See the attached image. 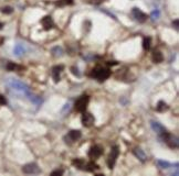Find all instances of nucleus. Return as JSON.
I'll return each instance as SVG.
<instances>
[{
	"mask_svg": "<svg viewBox=\"0 0 179 176\" xmlns=\"http://www.w3.org/2000/svg\"><path fill=\"white\" fill-rule=\"evenodd\" d=\"M111 76V70L109 68L102 67V66H97L92 70V77H94L95 79L99 80V82H104L105 79Z\"/></svg>",
	"mask_w": 179,
	"mask_h": 176,
	"instance_id": "nucleus-1",
	"label": "nucleus"
},
{
	"mask_svg": "<svg viewBox=\"0 0 179 176\" xmlns=\"http://www.w3.org/2000/svg\"><path fill=\"white\" fill-rule=\"evenodd\" d=\"M8 85L11 87L12 89L17 90V92L21 93V94L27 95V96H30V92H29V88H28L27 85H24L23 83L19 82L17 79H13V78H10L8 80Z\"/></svg>",
	"mask_w": 179,
	"mask_h": 176,
	"instance_id": "nucleus-2",
	"label": "nucleus"
},
{
	"mask_svg": "<svg viewBox=\"0 0 179 176\" xmlns=\"http://www.w3.org/2000/svg\"><path fill=\"white\" fill-rule=\"evenodd\" d=\"M90 98L89 96H82L76 100L75 102V110L79 111V112H84L87 108V105H89Z\"/></svg>",
	"mask_w": 179,
	"mask_h": 176,
	"instance_id": "nucleus-3",
	"label": "nucleus"
},
{
	"mask_svg": "<svg viewBox=\"0 0 179 176\" xmlns=\"http://www.w3.org/2000/svg\"><path fill=\"white\" fill-rule=\"evenodd\" d=\"M119 147H112L111 153H109V157H107V166H109V169H113V167H114V165H115V162H116V159L119 157Z\"/></svg>",
	"mask_w": 179,
	"mask_h": 176,
	"instance_id": "nucleus-4",
	"label": "nucleus"
},
{
	"mask_svg": "<svg viewBox=\"0 0 179 176\" xmlns=\"http://www.w3.org/2000/svg\"><path fill=\"white\" fill-rule=\"evenodd\" d=\"M81 131L79 130H72L70 131V132L68 133V135H66L65 138H64V140H65L66 143H69V144H71V143L75 142V141H78L79 139L81 138Z\"/></svg>",
	"mask_w": 179,
	"mask_h": 176,
	"instance_id": "nucleus-5",
	"label": "nucleus"
},
{
	"mask_svg": "<svg viewBox=\"0 0 179 176\" xmlns=\"http://www.w3.org/2000/svg\"><path fill=\"white\" fill-rule=\"evenodd\" d=\"M22 172L26 174H39L40 167L36 164V163H30V164L24 165L22 167Z\"/></svg>",
	"mask_w": 179,
	"mask_h": 176,
	"instance_id": "nucleus-6",
	"label": "nucleus"
},
{
	"mask_svg": "<svg viewBox=\"0 0 179 176\" xmlns=\"http://www.w3.org/2000/svg\"><path fill=\"white\" fill-rule=\"evenodd\" d=\"M132 16H133L134 19L138 22H144L147 19V16L140 9H138V8H133V9H132Z\"/></svg>",
	"mask_w": 179,
	"mask_h": 176,
	"instance_id": "nucleus-7",
	"label": "nucleus"
},
{
	"mask_svg": "<svg viewBox=\"0 0 179 176\" xmlns=\"http://www.w3.org/2000/svg\"><path fill=\"white\" fill-rule=\"evenodd\" d=\"M102 153H103V150H102V147H99V145H94V147H92L91 149H90L89 157L91 160H96V159H99V157L101 156Z\"/></svg>",
	"mask_w": 179,
	"mask_h": 176,
	"instance_id": "nucleus-8",
	"label": "nucleus"
},
{
	"mask_svg": "<svg viewBox=\"0 0 179 176\" xmlns=\"http://www.w3.org/2000/svg\"><path fill=\"white\" fill-rule=\"evenodd\" d=\"M82 123L84 127H91V125H93V123H94V117H93V115L84 111L82 115Z\"/></svg>",
	"mask_w": 179,
	"mask_h": 176,
	"instance_id": "nucleus-9",
	"label": "nucleus"
},
{
	"mask_svg": "<svg viewBox=\"0 0 179 176\" xmlns=\"http://www.w3.org/2000/svg\"><path fill=\"white\" fill-rule=\"evenodd\" d=\"M150 124H152V130H154L156 133H157L158 137H159V138H162V135L165 134V133L167 132V131H166V129H165L159 122H156V121H152V122H150Z\"/></svg>",
	"mask_w": 179,
	"mask_h": 176,
	"instance_id": "nucleus-10",
	"label": "nucleus"
},
{
	"mask_svg": "<svg viewBox=\"0 0 179 176\" xmlns=\"http://www.w3.org/2000/svg\"><path fill=\"white\" fill-rule=\"evenodd\" d=\"M162 142L167 143L170 147H178V140H177V138L174 137V135H172L169 132H168V134L164 138Z\"/></svg>",
	"mask_w": 179,
	"mask_h": 176,
	"instance_id": "nucleus-11",
	"label": "nucleus"
},
{
	"mask_svg": "<svg viewBox=\"0 0 179 176\" xmlns=\"http://www.w3.org/2000/svg\"><path fill=\"white\" fill-rule=\"evenodd\" d=\"M41 23H42V25H43V29L44 30L52 29V28H53V25H54L53 20H52V18H51L50 16H46V17L42 18Z\"/></svg>",
	"mask_w": 179,
	"mask_h": 176,
	"instance_id": "nucleus-12",
	"label": "nucleus"
},
{
	"mask_svg": "<svg viewBox=\"0 0 179 176\" xmlns=\"http://www.w3.org/2000/svg\"><path fill=\"white\" fill-rule=\"evenodd\" d=\"M62 70H63V66H54V67L52 68V77H53L56 83L60 82V75Z\"/></svg>",
	"mask_w": 179,
	"mask_h": 176,
	"instance_id": "nucleus-13",
	"label": "nucleus"
},
{
	"mask_svg": "<svg viewBox=\"0 0 179 176\" xmlns=\"http://www.w3.org/2000/svg\"><path fill=\"white\" fill-rule=\"evenodd\" d=\"M134 154H135V156L138 157L142 162H145L146 160H147V156H146V154L144 153V151L142 149H135L134 150Z\"/></svg>",
	"mask_w": 179,
	"mask_h": 176,
	"instance_id": "nucleus-14",
	"label": "nucleus"
},
{
	"mask_svg": "<svg viewBox=\"0 0 179 176\" xmlns=\"http://www.w3.org/2000/svg\"><path fill=\"white\" fill-rule=\"evenodd\" d=\"M152 58L155 63H160V62H162V60H164V56H162V54L160 53L159 51H155L152 53Z\"/></svg>",
	"mask_w": 179,
	"mask_h": 176,
	"instance_id": "nucleus-15",
	"label": "nucleus"
},
{
	"mask_svg": "<svg viewBox=\"0 0 179 176\" xmlns=\"http://www.w3.org/2000/svg\"><path fill=\"white\" fill-rule=\"evenodd\" d=\"M73 163V165H75V166L78 167V169H83V171H85V163L83 160H81V159H76V160H74V161L72 162Z\"/></svg>",
	"mask_w": 179,
	"mask_h": 176,
	"instance_id": "nucleus-16",
	"label": "nucleus"
},
{
	"mask_svg": "<svg viewBox=\"0 0 179 176\" xmlns=\"http://www.w3.org/2000/svg\"><path fill=\"white\" fill-rule=\"evenodd\" d=\"M13 53H15L16 56H21V55H23V53H24V47H23V45H21V44H17V45L15 46Z\"/></svg>",
	"mask_w": 179,
	"mask_h": 176,
	"instance_id": "nucleus-17",
	"label": "nucleus"
},
{
	"mask_svg": "<svg viewBox=\"0 0 179 176\" xmlns=\"http://www.w3.org/2000/svg\"><path fill=\"white\" fill-rule=\"evenodd\" d=\"M167 109H168L167 104L164 102H159L157 104V106H156V110L159 111V112H164V111H166Z\"/></svg>",
	"mask_w": 179,
	"mask_h": 176,
	"instance_id": "nucleus-18",
	"label": "nucleus"
},
{
	"mask_svg": "<svg viewBox=\"0 0 179 176\" xmlns=\"http://www.w3.org/2000/svg\"><path fill=\"white\" fill-rule=\"evenodd\" d=\"M157 165L158 167H160V169H168V167L170 166V164L168 163V162H165V161H162V160H158L157 161Z\"/></svg>",
	"mask_w": 179,
	"mask_h": 176,
	"instance_id": "nucleus-19",
	"label": "nucleus"
},
{
	"mask_svg": "<svg viewBox=\"0 0 179 176\" xmlns=\"http://www.w3.org/2000/svg\"><path fill=\"white\" fill-rule=\"evenodd\" d=\"M73 3V0H59L56 2V6H60V7H64V6H68V5H72Z\"/></svg>",
	"mask_w": 179,
	"mask_h": 176,
	"instance_id": "nucleus-20",
	"label": "nucleus"
},
{
	"mask_svg": "<svg viewBox=\"0 0 179 176\" xmlns=\"http://www.w3.org/2000/svg\"><path fill=\"white\" fill-rule=\"evenodd\" d=\"M143 47L144 50H146V51H148L150 48V38H145L143 41Z\"/></svg>",
	"mask_w": 179,
	"mask_h": 176,
	"instance_id": "nucleus-21",
	"label": "nucleus"
},
{
	"mask_svg": "<svg viewBox=\"0 0 179 176\" xmlns=\"http://www.w3.org/2000/svg\"><path fill=\"white\" fill-rule=\"evenodd\" d=\"M12 11H13V9H12L11 7H3L2 9H1V12H2V13H6V15L12 13Z\"/></svg>",
	"mask_w": 179,
	"mask_h": 176,
	"instance_id": "nucleus-22",
	"label": "nucleus"
},
{
	"mask_svg": "<svg viewBox=\"0 0 179 176\" xmlns=\"http://www.w3.org/2000/svg\"><path fill=\"white\" fill-rule=\"evenodd\" d=\"M7 68H8V70H15L18 68V66L16 65V64H13V63H8Z\"/></svg>",
	"mask_w": 179,
	"mask_h": 176,
	"instance_id": "nucleus-23",
	"label": "nucleus"
},
{
	"mask_svg": "<svg viewBox=\"0 0 179 176\" xmlns=\"http://www.w3.org/2000/svg\"><path fill=\"white\" fill-rule=\"evenodd\" d=\"M52 52H56V53H53L56 56H61V55H62V50H61V47H54L53 50H52Z\"/></svg>",
	"mask_w": 179,
	"mask_h": 176,
	"instance_id": "nucleus-24",
	"label": "nucleus"
},
{
	"mask_svg": "<svg viewBox=\"0 0 179 176\" xmlns=\"http://www.w3.org/2000/svg\"><path fill=\"white\" fill-rule=\"evenodd\" d=\"M159 18V11L158 10H155V11L152 12V20H157Z\"/></svg>",
	"mask_w": 179,
	"mask_h": 176,
	"instance_id": "nucleus-25",
	"label": "nucleus"
},
{
	"mask_svg": "<svg viewBox=\"0 0 179 176\" xmlns=\"http://www.w3.org/2000/svg\"><path fill=\"white\" fill-rule=\"evenodd\" d=\"M7 104V100H6V98L2 96V95H0V105H6Z\"/></svg>",
	"mask_w": 179,
	"mask_h": 176,
	"instance_id": "nucleus-26",
	"label": "nucleus"
},
{
	"mask_svg": "<svg viewBox=\"0 0 179 176\" xmlns=\"http://www.w3.org/2000/svg\"><path fill=\"white\" fill-rule=\"evenodd\" d=\"M63 174V171H54V172H52V175H62Z\"/></svg>",
	"mask_w": 179,
	"mask_h": 176,
	"instance_id": "nucleus-27",
	"label": "nucleus"
},
{
	"mask_svg": "<svg viewBox=\"0 0 179 176\" xmlns=\"http://www.w3.org/2000/svg\"><path fill=\"white\" fill-rule=\"evenodd\" d=\"M72 73H73L74 75H78V76H80V74H79V72H78V68L72 67Z\"/></svg>",
	"mask_w": 179,
	"mask_h": 176,
	"instance_id": "nucleus-28",
	"label": "nucleus"
},
{
	"mask_svg": "<svg viewBox=\"0 0 179 176\" xmlns=\"http://www.w3.org/2000/svg\"><path fill=\"white\" fill-rule=\"evenodd\" d=\"M93 1H94L95 3H99L102 1V0H93Z\"/></svg>",
	"mask_w": 179,
	"mask_h": 176,
	"instance_id": "nucleus-29",
	"label": "nucleus"
},
{
	"mask_svg": "<svg viewBox=\"0 0 179 176\" xmlns=\"http://www.w3.org/2000/svg\"><path fill=\"white\" fill-rule=\"evenodd\" d=\"M2 28H3V24H2V23H1V22H0V30L2 29Z\"/></svg>",
	"mask_w": 179,
	"mask_h": 176,
	"instance_id": "nucleus-30",
	"label": "nucleus"
}]
</instances>
